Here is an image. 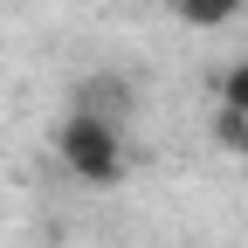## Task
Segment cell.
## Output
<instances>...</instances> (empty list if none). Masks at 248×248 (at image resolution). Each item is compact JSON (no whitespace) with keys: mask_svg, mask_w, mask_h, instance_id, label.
<instances>
[{"mask_svg":"<svg viewBox=\"0 0 248 248\" xmlns=\"http://www.w3.org/2000/svg\"><path fill=\"white\" fill-rule=\"evenodd\" d=\"M55 159L76 186H124L131 172V152H124V124L110 117H90V110H62L55 117Z\"/></svg>","mask_w":248,"mask_h":248,"instance_id":"6da1fadb","label":"cell"},{"mask_svg":"<svg viewBox=\"0 0 248 248\" xmlns=\"http://www.w3.org/2000/svg\"><path fill=\"white\" fill-rule=\"evenodd\" d=\"M76 110L110 117V124H131V110H138V83H131V76H117V69H97V76H83Z\"/></svg>","mask_w":248,"mask_h":248,"instance_id":"7a4b0ae2","label":"cell"},{"mask_svg":"<svg viewBox=\"0 0 248 248\" xmlns=\"http://www.w3.org/2000/svg\"><path fill=\"white\" fill-rule=\"evenodd\" d=\"M207 138L221 145V152H234V159H248V110H234V104H214V117H207Z\"/></svg>","mask_w":248,"mask_h":248,"instance_id":"3957f363","label":"cell"},{"mask_svg":"<svg viewBox=\"0 0 248 248\" xmlns=\"http://www.w3.org/2000/svg\"><path fill=\"white\" fill-rule=\"evenodd\" d=\"M172 14L186 28H228L234 14H248V0H172Z\"/></svg>","mask_w":248,"mask_h":248,"instance_id":"277c9868","label":"cell"},{"mask_svg":"<svg viewBox=\"0 0 248 248\" xmlns=\"http://www.w3.org/2000/svg\"><path fill=\"white\" fill-rule=\"evenodd\" d=\"M214 90H221V104L248 110V55H241V62H228V69H221V83H214Z\"/></svg>","mask_w":248,"mask_h":248,"instance_id":"5b68a950","label":"cell"}]
</instances>
